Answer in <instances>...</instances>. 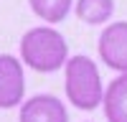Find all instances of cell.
I'll use <instances>...</instances> for the list:
<instances>
[{"instance_id":"obj_6","label":"cell","mask_w":127,"mask_h":122,"mask_svg":"<svg viewBox=\"0 0 127 122\" xmlns=\"http://www.w3.org/2000/svg\"><path fill=\"white\" fill-rule=\"evenodd\" d=\"M102 104L109 122H127V74H120L117 79L109 81Z\"/></svg>"},{"instance_id":"obj_5","label":"cell","mask_w":127,"mask_h":122,"mask_svg":"<svg viewBox=\"0 0 127 122\" xmlns=\"http://www.w3.org/2000/svg\"><path fill=\"white\" fill-rule=\"evenodd\" d=\"M20 122H69L64 102L54 94H36L20 104Z\"/></svg>"},{"instance_id":"obj_3","label":"cell","mask_w":127,"mask_h":122,"mask_svg":"<svg viewBox=\"0 0 127 122\" xmlns=\"http://www.w3.org/2000/svg\"><path fill=\"white\" fill-rule=\"evenodd\" d=\"M99 59L109 69L127 74V20L109 23L99 36Z\"/></svg>"},{"instance_id":"obj_7","label":"cell","mask_w":127,"mask_h":122,"mask_svg":"<svg viewBox=\"0 0 127 122\" xmlns=\"http://www.w3.org/2000/svg\"><path fill=\"white\" fill-rule=\"evenodd\" d=\"M76 10L79 20L89 26H99V23H107L114 13V0H76Z\"/></svg>"},{"instance_id":"obj_8","label":"cell","mask_w":127,"mask_h":122,"mask_svg":"<svg viewBox=\"0 0 127 122\" xmlns=\"http://www.w3.org/2000/svg\"><path fill=\"white\" fill-rule=\"evenodd\" d=\"M31 10L46 23H61L64 18L71 13L74 0H28Z\"/></svg>"},{"instance_id":"obj_4","label":"cell","mask_w":127,"mask_h":122,"mask_svg":"<svg viewBox=\"0 0 127 122\" xmlns=\"http://www.w3.org/2000/svg\"><path fill=\"white\" fill-rule=\"evenodd\" d=\"M23 94H26L23 64L10 54H0V107L10 109L20 104Z\"/></svg>"},{"instance_id":"obj_1","label":"cell","mask_w":127,"mask_h":122,"mask_svg":"<svg viewBox=\"0 0 127 122\" xmlns=\"http://www.w3.org/2000/svg\"><path fill=\"white\" fill-rule=\"evenodd\" d=\"M20 56L23 64H28L33 71H56L66 64L69 59V46L56 28L51 26H36L23 33L20 38Z\"/></svg>"},{"instance_id":"obj_2","label":"cell","mask_w":127,"mask_h":122,"mask_svg":"<svg viewBox=\"0 0 127 122\" xmlns=\"http://www.w3.org/2000/svg\"><path fill=\"white\" fill-rule=\"evenodd\" d=\"M64 69H66V97L71 104L84 112L99 107L102 97H104V87H102L97 64L89 56L76 54V56L66 59Z\"/></svg>"}]
</instances>
